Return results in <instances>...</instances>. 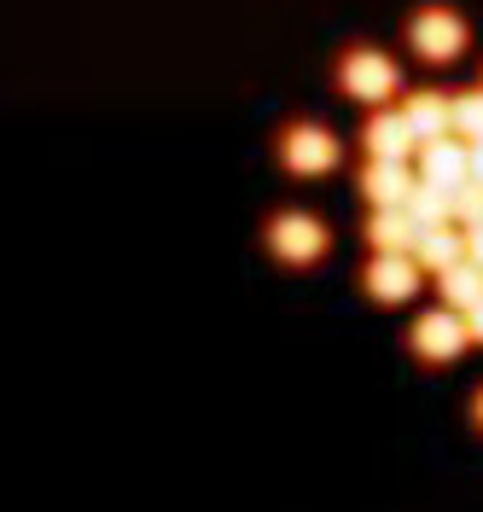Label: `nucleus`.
<instances>
[{"mask_svg": "<svg viewBox=\"0 0 483 512\" xmlns=\"http://www.w3.org/2000/svg\"><path fill=\"white\" fill-rule=\"evenodd\" d=\"M449 134H460V140H483V88H460V94H449Z\"/></svg>", "mask_w": 483, "mask_h": 512, "instance_id": "obj_15", "label": "nucleus"}, {"mask_svg": "<svg viewBox=\"0 0 483 512\" xmlns=\"http://www.w3.org/2000/svg\"><path fill=\"white\" fill-rule=\"evenodd\" d=\"M466 181L483 187V140H466Z\"/></svg>", "mask_w": 483, "mask_h": 512, "instance_id": "obj_17", "label": "nucleus"}, {"mask_svg": "<svg viewBox=\"0 0 483 512\" xmlns=\"http://www.w3.org/2000/svg\"><path fill=\"white\" fill-rule=\"evenodd\" d=\"M478 88H483V82H478Z\"/></svg>", "mask_w": 483, "mask_h": 512, "instance_id": "obj_21", "label": "nucleus"}, {"mask_svg": "<svg viewBox=\"0 0 483 512\" xmlns=\"http://www.w3.org/2000/svg\"><path fill=\"white\" fill-rule=\"evenodd\" d=\"M414 175L431 181V187L454 192L460 181H466V140H460V134H431V140H419L414 146Z\"/></svg>", "mask_w": 483, "mask_h": 512, "instance_id": "obj_8", "label": "nucleus"}, {"mask_svg": "<svg viewBox=\"0 0 483 512\" xmlns=\"http://www.w3.org/2000/svg\"><path fill=\"white\" fill-rule=\"evenodd\" d=\"M449 222L454 227H478L483 222V187L478 181H460V187L449 192Z\"/></svg>", "mask_w": 483, "mask_h": 512, "instance_id": "obj_16", "label": "nucleus"}, {"mask_svg": "<svg viewBox=\"0 0 483 512\" xmlns=\"http://www.w3.org/2000/svg\"><path fill=\"white\" fill-rule=\"evenodd\" d=\"M402 123L414 128V140H431V134H449V94L443 88H414L402 94Z\"/></svg>", "mask_w": 483, "mask_h": 512, "instance_id": "obj_11", "label": "nucleus"}, {"mask_svg": "<svg viewBox=\"0 0 483 512\" xmlns=\"http://www.w3.org/2000/svg\"><path fill=\"white\" fill-rule=\"evenodd\" d=\"M431 291H437V303H443V309H472V303L483 297V268L460 256V262H449V268H437V274H431Z\"/></svg>", "mask_w": 483, "mask_h": 512, "instance_id": "obj_12", "label": "nucleus"}, {"mask_svg": "<svg viewBox=\"0 0 483 512\" xmlns=\"http://www.w3.org/2000/svg\"><path fill=\"white\" fill-rule=\"evenodd\" d=\"M274 163L286 169L291 181H321L332 169H344V140L326 123H315V117H291L274 134Z\"/></svg>", "mask_w": 483, "mask_h": 512, "instance_id": "obj_2", "label": "nucleus"}, {"mask_svg": "<svg viewBox=\"0 0 483 512\" xmlns=\"http://www.w3.org/2000/svg\"><path fill=\"white\" fill-rule=\"evenodd\" d=\"M408 256L419 262V274L431 280L437 268H449V262H460V256H466V239H460V227H454V222L414 227V245H408Z\"/></svg>", "mask_w": 483, "mask_h": 512, "instance_id": "obj_10", "label": "nucleus"}, {"mask_svg": "<svg viewBox=\"0 0 483 512\" xmlns=\"http://www.w3.org/2000/svg\"><path fill=\"white\" fill-rule=\"evenodd\" d=\"M460 239H466V262H478V268H483V222L478 227H460Z\"/></svg>", "mask_w": 483, "mask_h": 512, "instance_id": "obj_18", "label": "nucleus"}, {"mask_svg": "<svg viewBox=\"0 0 483 512\" xmlns=\"http://www.w3.org/2000/svg\"><path fill=\"white\" fill-rule=\"evenodd\" d=\"M402 344H408V355H414L419 367H454L460 355L472 350L460 309H443V303L419 309V315L408 320V332H402Z\"/></svg>", "mask_w": 483, "mask_h": 512, "instance_id": "obj_5", "label": "nucleus"}, {"mask_svg": "<svg viewBox=\"0 0 483 512\" xmlns=\"http://www.w3.org/2000/svg\"><path fill=\"white\" fill-rule=\"evenodd\" d=\"M466 425L483 437V384H472V396H466Z\"/></svg>", "mask_w": 483, "mask_h": 512, "instance_id": "obj_20", "label": "nucleus"}, {"mask_svg": "<svg viewBox=\"0 0 483 512\" xmlns=\"http://www.w3.org/2000/svg\"><path fill=\"white\" fill-rule=\"evenodd\" d=\"M257 239H262V251H268V262H280V268H291V274L321 268L326 256H332V227H326L315 210H297V204L268 210Z\"/></svg>", "mask_w": 483, "mask_h": 512, "instance_id": "obj_1", "label": "nucleus"}, {"mask_svg": "<svg viewBox=\"0 0 483 512\" xmlns=\"http://www.w3.org/2000/svg\"><path fill=\"white\" fill-rule=\"evenodd\" d=\"M402 35H408V53L419 64H460L466 47H472V24L454 6H443V0H425L414 18L402 24Z\"/></svg>", "mask_w": 483, "mask_h": 512, "instance_id": "obj_4", "label": "nucleus"}, {"mask_svg": "<svg viewBox=\"0 0 483 512\" xmlns=\"http://www.w3.org/2000/svg\"><path fill=\"white\" fill-rule=\"evenodd\" d=\"M361 239H367V251H408L414 245V222L402 210H367Z\"/></svg>", "mask_w": 483, "mask_h": 512, "instance_id": "obj_13", "label": "nucleus"}, {"mask_svg": "<svg viewBox=\"0 0 483 512\" xmlns=\"http://www.w3.org/2000/svg\"><path fill=\"white\" fill-rule=\"evenodd\" d=\"M332 88L373 111V105H390V99L402 94V64L361 41V47H344V53H338V64H332Z\"/></svg>", "mask_w": 483, "mask_h": 512, "instance_id": "obj_3", "label": "nucleus"}, {"mask_svg": "<svg viewBox=\"0 0 483 512\" xmlns=\"http://www.w3.org/2000/svg\"><path fill=\"white\" fill-rule=\"evenodd\" d=\"M460 320H466V338H472V344H483V297L472 303V309H460Z\"/></svg>", "mask_w": 483, "mask_h": 512, "instance_id": "obj_19", "label": "nucleus"}, {"mask_svg": "<svg viewBox=\"0 0 483 512\" xmlns=\"http://www.w3.org/2000/svg\"><path fill=\"white\" fill-rule=\"evenodd\" d=\"M402 216H408L414 227H437V222H449V192L431 187V181H419V175H414V192L402 198Z\"/></svg>", "mask_w": 483, "mask_h": 512, "instance_id": "obj_14", "label": "nucleus"}, {"mask_svg": "<svg viewBox=\"0 0 483 512\" xmlns=\"http://www.w3.org/2000/svg\"><path fill=\"white\" fill-rule=\"evenodd\" d=\"M355 192L367 198V210H402V198L414 192V163L367 158L355 169Z\"/></svg>", "mask_w": 483, "mask_h": 512, "instance_id": "obj_7", "label": "nucleus"}, {"mask_svg": "<svg viewBox=\"0 0 483 512\" xmlns=\"http://www.w3.org/2000/svg\"><path fill=\"white\" fill-rule=\"evenodd\" d=\"M425 291V274L408 251H367L361 262V297L379 303V309H402Z\"/></svg>", "mask_w": 483, "mask_h": 512, "instance_id": "obj_6", "label": "nucleus"}, {"mask_svg": "<svg viewBox=\"0 0 483 512\" xmlns=\"http://www.w3.org/2000/svg\"><path fill=\"white\" fill-rule=\"evenodd\" d=\"M414 128L402 123V111L396 105H373L367 111V123H361V152L367 158H396V163H408L414 158Z\"/></svg>", "mask_w": 483, "mask_h": 512, "instance_id": "obj_9", "label": "nucleus"}]
</instances>
